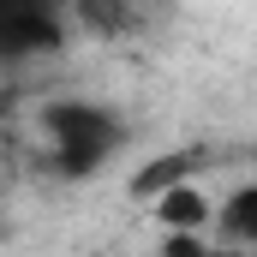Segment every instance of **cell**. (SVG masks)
<instances>
[{
	"mask_svg": "<svg viewBox=\"0 0 257 257\" xmlns=\"http://www.w3.org/2000/svg\"><path fill=\"white\" fill-rule=\"evenodd\" d=\"M150 209H156V221L168 233H215V215H221V203H209V192L197 180L192 186H174L168 197H156Z\"/></svg>",
	"mask_w": 257,
	"mask_h": 257,
	"instance_id": "obj_3",
	"label": "cell"
},
{
	"mask_svg": "<svg viewBox=\"0 0 257 257\" xmlns=\"http://www.w3.org/2000/svg\"><path fill=\"white\" fill-rule=\"evenodd\" d=\"M36 144L54 180L84 186L120 162V150L132 144V120L102 96H48L36 108Z\"/></svg>",
	"mask_w": 257,
	"mask_h": 257,
	"instance_id": "obj_1",
	"label": "cell"
},
{
	"mask_svg": "<svg viewBox=\"0 0 257 257\" xmlns=\"http://www.w3.org/2000/svg\"><path fill=\"white\" fill-rule=\"evenodd\" d=\"M72 24H84V30H96V36H120L126 24H138V12L120 6V0H84V6L72 12Z\"/></svg>",
	"mask_w": 257,
	"mask_h": 257,
	"instance_id": "obj_6",
	"label": "cell"
},
{
	"mask_svg": "<svg viewBox=\"0 0 257 257\" xmlns=\"http://www.w3.org/2000/svg\"><path fill=\"white\" fill-rule=\"evenodd\" d=\"M162 257H209V239L203 233H168Z\"/></svg>",
	"mask_w": 257,
	"mask_h": 257,
	"instance_id": "obj_7",
	"label": "cell"
},
{
	"mask_svg": "<svg viewBox=\"0 0 257 257\" xmlns=\"http://www.w3.org/2000/svg\"><path fill=\"white\" fill-rule=\"evenodd\" d=\"M215 239H221V245H257V180H245L239 192L221 197Z\"/></svg>",
	"mask_w": 257,
	"mask_h": 257,
	"instance_id": "obj_5",
	"label": "cell"
},
{
	"mask_svg": "<svg viewBox=\"0 0 257 257\" xmlns=\"http://www.w3.org/2000/svg\"><path fill=\"white\" fill-rule=\"evenodd\" d=\"M72 42V12L60 6H36V0H18V6H0V60H48Z\"/></svg>",
	"mask_w": 257,
	"mask_h": 257,
	"instance_id": "obj_2",
	"label": "cell"
},
{
	"mask_svg": "<svg viewBox=\"0 0 257 257\" xmlns=\"http://www.w3.org/2000/svg\"><path fill=\"white\" fill-rule=\"evenodd\" d=\"M197 162H203V150H174V156H162V162H150L138 180H132V197L144 203H156V197H168L174 186H192L197 180Z\"/></svg>",
	"mask_w": 257,
	"mask_h": 257,
	"instance_id": "obj_4",
	"label": "cell"
}]
</instances>
